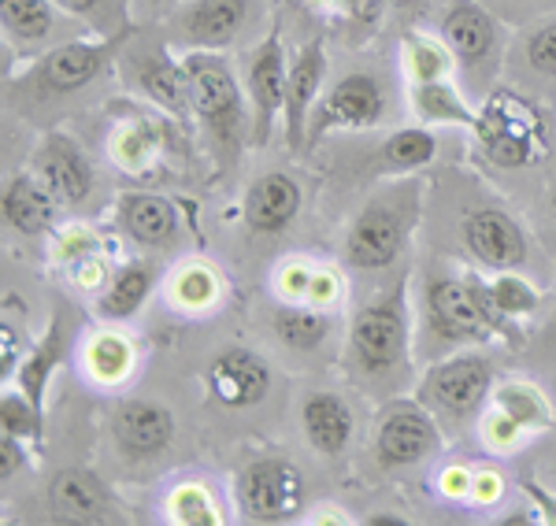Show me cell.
<instances>
[{
  "instance_id": "obj_1",
  "label": "cell",
  "mask_w": 556,
  "mask_h": 526,
  "mask_svg": "<svg viewBox=\"0 0 556 526\" xmlns=\"http://www.w3.org/2000/svg\"><path fill=\"white\" fill-rule=\"evenodd\" d=\"M186 75H190V104L193 119L212 141L219 159H238L245 133H253V112H249L245 86L238 82L235 67L223 52L197 49L186 52Z\"/></svg>"
},
{
  "instance_id": "obj_2",
  "label": "cell",
  "mask_w": 556,
  "mask_h": 526,
  "mask_svg": "<svg viewBox=\"0 0 556 526\" xmlns=\"http://www.w3.org/2000/svg\"><path fill=\"white\" fill-rule=\"evenodd\" d=\"M419 219V185H393L367 201L345 234V264L356 271H382L397 264Z\"/></svg>"
},
{
  "instance_id": "obj_3",
  "label": "cell",
  "mask_w": 556,
  "mask_h": 526,
  "mask_svg": "<svg viewBox=\"0 0 556 526\" xmlns=\"http://www.w3.org/2000/svg\"><path fill=\"white\" fill-rule=\"evenodd\" d=\"M134 34V23L127 30H115V34H101L97 41H86V38H75V41H64L56 49L41 52L26 75L20 78V86L26 89L30 97L38 101H60V97H75L83 93L104 75L108 67L119 60V52L127 49Z\"/></svg>"
},
{
  "instance_id": "obj_4",
  "label": "cell",
  "mask_w": 556,
  "mask_h": 526,
  "mask_svg": "<svg viewBox=\"0 0 556 526\" xmlns=\"http://www.w3.org/2000/svg\"><path fill=\"white\" fill-rule=\"evenodd\" d=\"M475 138L501 167H531L545 156L542 112L513 89H497L486 97L475 119Z\"/></svg>"
},
{
  "instance_id": "obj_5",
  "label": "cell",
  "mask_w": 556,
  "mask_h": 526,
  "mask_svg": "<svg viewBox=\"0 0 556 526\" xmlns=\"http://www.w3.org/2000/svg\"><path fill=\"white\" fill-rule=\"evenodd\" d=\"M349 360L364 379H382L408 360L405 282L356 311L353 326H349Z\"/></svg>"
},
{
  "instance_id": "obj_6",
  "label": "cell",
  "mask_w": 556,
  "mask_h": 526,
  "mask_svg": "<svg viewBox=\"0 0 556 526\" xmlns=\"http://www.w3.org/2000/svg\"><path fill=\"white\" fill-rule=\"evenodd\" d=\"M235 504L245 523H290L304 508V478L286 457H260L238 471Z\"/></svg>"
},
{
  "instance_id": "obj_7",
  "label": "cell",
  "mask_w": 556,
  "mask_h": 526,
  "mask_svg": "<svg viewBox=\"0 0 556 526\" xmlns=\"http://www.w3.org/2000/svg\"><path fill=\"white\" fill-rule=\"evenodd\" d=\"M438 34L450 44L464 82L475 86L490 75L501 56V23L482 0H450L438 20Z\"/></svg>"
},
{
  "instance_id": "obj_8",
  "label": "cell",
  "mask_w": 556,
  "mask_h": 526,
  "mask_svg": "<svg viewBox=\"0 0 556 526\" xmlns=\"http://www.w3.org/2000/svg\"><path fill=\"white\" fill-rule=\"evenodd\" d=\"M386 115V86L371 70H349L334 86L323 89L308 123V145L338 130H367Z\"/></svg>"
},
{
  "instance_id": "obj_9",
  "label": "cell",
  "mask_w": 556,
  "mask_h": 526,
  "mask_svg": "<svg viewBox=\"0 0 556 526\" xmlns=\"http://www.w3.org/2000/svg\"><path fill=\"white\" fill-rule=\"evenodd\" d=\"M375 460L386 471H401L412 463H424L442 449V431L430 419L424 400H393L379 412L375 423Z\"/></svg>"
},
{
  "instance_id": "obj_10",
  "label": "cell",
  "mask_w": 556,
  "mask_h": 526,
  "mask_svg": "<svg viewBox=\"0 0 556 526\" xmlns=\"http://www.w3.org/2000/svg\"><path fill=\"white\" fill-rule=\"evenodd\" d=\"M493 389V363L482 352H456L434 363L419 382V400L430 412L450 419H468L482 408Z\"/></svg>"
},
{
  "instance_id": "obj_11",
  "label": "cell",
  "mask_w": 556,
  "mask_h": 526,
  "mask_svg": "<svg viewBox=\"0 0 556 526\" xmlns=\"http://www.w3.org/2000/svg\"><path fill=\"white\" fill-rule=\"evenodd\" d=\"M286 78H290V60H286L282 49V30L271 26L264 34V41L249 52L245 60V75H241V86H245L249 97V112H253V145L264 149L271 141V130L278 123V115L286 108Z\"/></svg>"
},
{
  "instance_id": "obj_12",
  "label": "cell",
  "mask_w": 556,
  "mask_h": 526,
  "mask_svg": "<svg viewBox=\"0 0 556 526\" xmlns=\"http://www.w3.org/2000/svg\"><path fill=\"white\" fill-rule=\"evenodd\" d=\"M424 308H427V323L442 342L456 345H486L493 342L497 326L486 316L482 300L475 297L468 279H434L424 293Z\"/></svg>"
},
{
  "instance_id": "obj_13",
  "label": "cell",
  "mask_w": 556,
  "mask_h": 526,
  "mask_svg": "<svg viewBox=\"0 0 556 526\" xmlns=\"http://www.w3.org/2000/svg\"><path fill=\"white\" fill-rule=\"evenodd\" d=\"M256 0H186L172 12V41L186 52H227L253 20Z\"/></svg>"
},
{
  "instance_id": "obj_14",
  "label": "cell",
  "mask_w": 556,
  "mask_h": 526,
  "mask_svg": "<svg viewBox=\"0 0 556 526\" xmlns=\"http://www.w3.org/2000/svg\"><path fill=\"white\" fill-rule=\"evenodd\" d=\"M130 89H138L149 104H156L164 115L178 123H193L190 104V75H186V60H175L167 44H149V49H130L123 56Z\"/></svg>"
},
{
  "instance_id": "obj_15",
  "label": "cell",
  "mask_w": 556,
  "mask_h": 526,
  "mask_svg": "<svg viewBox=\"0 0 556 526\" xmlns=\"http://www.w3.org/2000/svg\"><path fill=\"white\" fill-rule=\"evenodd\" d=\"M71 26L86 30L78 20H71L67 12H60L52 0H0V30L4 41L12 44L20 56H34L56 49L71 38Z\"/></svg>"
},
{
  "instance_id": "obj_16",
  "label": "cell",
  "mask_w": 556,
  "mask_h": 526,
  "mask_svg": "<svg viewBox=\"0 0 556 526\" xmlns=\"http://www.w3.org/2000/svg\"><path fill=\"white\" fill-rule=\"evenodd\" d=\"M208 394L215 405L230 408V412H245V408L264 405L271 394V363L253 349H223L204 371Z\"/></svg>"
},
{
  "instance_id": "obj_17",
  "label": "cell",
  "mask_w": 556,
  "mask_h": 526,
  "mask_svg": "<svg viewBox=\"0 0 556 526\" xmlns=\"http://www.w3.org/2000/svg\"><path fill=\"white\" fill-rule=\"evenodd\" d=\"M460 238L468 253L490 271H516L527 264V234L523 227L501 208H468L460 219Z\"/></svg>"
},
{
  "instance_id": "obj_18",
  "label": "cell",
  "mask_w": 556,
  "mask_h": 526,
  "mask_svg": "<svg viewBox=\"0 0 556 526\" xmlns=\"http://www.w3.org/2000/svg\"><path fill=\"white\" fill-rule=\"evenodd\" d=\"M323 89H327V44H323V38H316L290 60V78H286L282 123H286V145L293 153L308 145V123Z\"/></svg>"
},
{
  "instance_id": "obj_19",
  "label": "cell",
  "mask_w": 556,
  "mask_h": 526,
  "mask_svg": "<svg viewBox=\"0 0 556 526\" xmlns=\"http://www.w3.org/2000/svg\"><path fill=\"white\" fill-rule=\"evenodd\" d=\"M34 171H38V178L49 185L60 204H83L93 193V164L83 153V145L60 130L41 138L38 156H34Z\"/></svg>"
},
{
  "instance_id": "obj_20",
  "label": "cell",
  "mask_w": 556,
  "mask_h": 526,
  "mask_svg": "<svg viewBox=\"0 0 556 526\" xmlns=\"http://www.w3.org/2000/svg\"><path fill=\"white\" fill-rule=\"evenodd\" d=\"M301 204H304V193H301V185L293 182L290 175H286V171H267L245 190L241 216H245V227L253 230V234L275 238V234H282V230L293 227Z\"/></svg>"
},
{
  "instance_id": "obj_21",
  "label": "cell",
  "mask_w": 556,
  "mask_h": 526,
  "mask_svg": "<svg viewBox=\"0 0 556 526\" xmlns=\"http://www.w3.org/2000/svg\"><path fill=\"white\" fill-rule=\"evenodd\" d=\"M112 434L127 457L149 460L172 445L175 438V415L156 400H127L119 412L112 415Z\"/></svg>"
},
{
  "instance_id": "obj_22",
  "label": "cell",
  "mask_w": 556,
  "mask_h": 526,
  "mask_svg": "<svg viewBox=\"0 0 556 526\" xmlns=\"http://www.w3.org/2000/svg\"><path fill=\"white\" fill-rule=\"evenodd\" d=\"M49 508H52V515L64 523H104V519H112L115 504L93 471L67 467V471H60V475H52Z\"/></svg>"
},
{
  "instance_id": "obj_23",
  "label": "cell",
  "mask_w": 556,
  "mask_h": 526,
  "mask_svg": "<svg viewBox=\"0 0 556 526\" xmlns=\"http://www.w3.org/2000/svg\"><path fill=\"white\" fill-rule=\"evenodd\" d=\"M67 356H71V319H67V311L60 308L56 316H52L49 330H45V337L26 352V360H20V368H15V386H20L38 408H45L52 374L64 368Z\"/></svg>"
},
{
  "instance_id": "obj_24",
  "label": "cell",
  "mask_w": 556,
  "mask_h": 526,
  "mask_svg": "<svg viewBox=\"0 0 556 526\" xmlns=\"http://www.w3.org/2000/svg\"><path fill=\"white\" fill-rule=\"evenodd\" d=\"M56 197L52 190L41 182L38 171H20L4 182V193H0V211H4V222L15 230V234H45L56 219Z\"/></svg>"
},
{
  "instance_id": "obj_25",
  "label": "cell",
  "mask_w": 556,
  "mask_h": 526,
  "mask_svg": "<svg viewBox=\"0 0 556 526\" xmlns=\"http://www.w3.org/2000/svg\"><path fill=\"white\" fill-rule=\"evenodd\" d=\"M301 431L304 441L319 452V457L334 460L342 457L353 441V412L338 394L330 389H319V394H308L301 405Z\"/></svg>"
},
{
  "instance_id": "obj_26",
  "label": "cell",
  "mask_w": 556,
  "mask_h": 526,
  "mask_svg": "<svg viewBox=\"0 0 556 526\" xmlns=\"http://www.w3.org/2000/svg\"><path fill=\"white\" fill-rule=\"evenodd\" d=\"M115 219H119L123 234L149 248L172 245L178 234L175 204L160 197V193H123L119 204H115Z\"/></svg>"
},
{
  "instance_id": "obj_27",
  "label": "cell",
  "mask_w": 556,
  "mask_h": 526,
  "mask_svg": "<svg viewBox=\"0 0 556 526\" xmlns=\"http://www.w3.org/2000/svg\"><path fill=\"white\" fill-rule=\"evenodd\" d=\"M412 112L427 127H468L475 130L479 112L468 104L464 89H456L450 78H434V82H412Z\"/></svg>"
},
{
  "instance_id": "obj_28",
  "label": "cell",
  "mask_w": 556,
  "mask_h": 526,
  "mask_svg": "<svg viewBox=\"0 0 556 526\" xmlns=\"http://www.w3.org/2000/svg\"><path fill=\"white\" fill-rule=\"evenodd\" d=\"M152 285H156V271H152V264L134 260V264L123 267V271L112 274V282H108L101 290V297H97V311H101V319H112V323L138 316L141 305L149 300Z\"/></svg>"
},
{
  "instance_id": "obj_29",
  "label": "cell",
  "mask_w": 556,
  "mask_h": 526,
  "mask_svg": "<svg viewBox=\"0 0 556 526\" xmlns=\"http://www.w3.org/2000/svg\"><path fill=\"white\" fill-rule=\"evenodd\" d=\"M434 156H438V138L430 127L393 130L379 149V164H382V171H390V175L419 171V167L434 164Z\"/></svg>"
},
{
  "instance_id": "obj_30",
  "label": "cell",
  "mask_w": 556,
  "mask_h": 526,
  "mask_svg": "<svg viewBox=\"0 0 556 526\" xmlns=\"http://www.w3.org/2000/svg\"><path fill=\"white\" fill-rule=\"evenodd\" d=\"M493 412L505 415L508 423H516L519 431H542L553 426V408L542 397V389L531 382H505L493 389Z\"/></svg>"
},
{
  "instance_id": "obj_31",
  "label": "cell",
  "mask_w": 556,
  "mask_h": 526,
  "mask_svg": "<svg viewBox=\"0 0 556 526\" xmlns=\"http://www.w3.org/2000/svg\"><path fill=\"white\" fill-rule=\"evenodd\" d=\"M275 334L282 345L298 352H316L323 342L330 337V316H323L316 308H278L271 319Z\"/></svg>"
},
{
  "instance_id": "obj_32",
  "label": "cell",
  "mask_w": 556,
  "mask_h": 526,
  "mask_svg": "<svg viewBox=\"0 0 556 526\" xmlns=\"http://www.w3.org/2000/svg\"><path fill=\"white\" fill-rule=\"evenodd\" d=\"M401 52H405V67H408L412 82H434V78H450V70L456 64L450 44L442 41V34H438V38H430V34H405Z\"/></svg>"
},
{
  "instance_id": "obj_33",
  "label": "cell",
  "mask_w": 556,
  "mask_h": 526,
  "mask_svg": "<svg viewBox=\"0 0 556 526\" xmlns=\"http://www.w3.org/2000/svg\"><path fill=\"white\" fill-rule=\"evenodd\" d=\"M60 12H67L71 20H78L86 30L93 34H115L130 26V0H52Z\"/></svg>"
},
{
  "instance_id": "obj_34",
  "label": "cell",
  "mask_w": 556,
  "mask_h": 526,
  "mask_svg": "<svg viewBox=\"0 0 556 526\" xmlns=\"http://www.w3.org/2000/svg\"><path fill=\"white\" fill-rule=\"evenodd\" d=\"M0 434L30 441L34 449H38L45 438V408L34 405L20 386L4 389V397H0Z\"/></svg>"
},
{
  "instance_id": "obj_35",
  "label": "cell",
  "mask_w": 556,
  "mask_h": 526,
  "mask_svg": "<svg viewBox=\"0 0 556 526\" xmlns=\"http://www.w3.org/2000/svg\"><path fill=\"white\" fill-rule=\"evenodd\" d=\"M486 293H490L493 308L508 319H527V316H534L538 305H542V297H538L534 285L527 279H519V274H513V271L493 274V279L486 282Z\"/></svg>"
},
{
  "instance_id": "obj_36",
  "label": "cell",
  "mask_w": 556,
  "mask_h": 526,
  "mask_svg": "<svg viewBox=\"0 0 556 526\" xmlns=\"http://www.w3.org/2000/svg\"><path fill=\"white\" fill-rule=\"evenodd\" d=\"M523 64L538 78H556V15L523 34Z\"/></svg>"
},
{
  "instance_id": "obj_37",
  "label": "cell",
  "mask_w": 556,
  "mask_h": 526,
  "mask_svg": "<svg viewBox=\"0 0 556 526\" xmlns=\"http://www.w3.org/2000/svg\"><path fill=\"white\" fill-rule=\"evenodd\" d=\"M172 519L182 526H215L219 512H215L212 493L201 483H186L172 493Z\"/></svg>"
},
{
  "instance_id": "obj_38",
  "label": "cell",
  "mask_w": 556,
  "mask_h": 526,
  "mask_svg": "<svg viewBox=\"0 0 556 526\" xmlns=\"http://www.w3.org/2000/svg\"><path fill=\"white\" fill-rule=\"evenodd\" d=\"M130 345L115 334H101L93 345H89V371L97 374L101 382H115L130 371Z\"/></svg>"
},
{
  "instance_id": "obj_39",
  "label": "cell",
  "mask_w": 556,
  "mask_h": 526,
  "mask_svg": "<svg viewBox=\"0 0 556 526\" xmlns=\"http://www.w3.org/2000/svg\"><path fill=\"white\" fill-rule=\"evenodd\" d=\"M156 138L160 133L156 127H149V119H130L127 127H119V133H115V156L127 167H141L152 156V149H156Z\"/></svg>"
},
{
  "instance_id": "obj_40",
  "label": "cell",
  "mask_w": 556,
  "mask_h": 526,
  "mask_svg": "<svg viewBox=\"0 0 556 526\" xmlns=\"http://www.w3.org/2000/svg\"><path fill=\"white\" fill-rule=\"evenodd\" d=\"M308 4L319 8V12H327V15H334V20L371 26L382 15L386 0H308Z\"/></svg>"
},
{
  "instance_id": "obj_41",
  "label": "cell",
  "mask_w": 556,
  "mask_h": 526,
  "mask_svg": "<svg viewBox=\"0 0 556 526\" xmlns=\"http://www.w3.org/2000/svg\"><path fill=\"white\" fill-rule=\"evenodd\" d=\"M175 297L182 300V305H208V300L215 297L212 274L204 271V267H186L175 282Z\"/></svg>"
},
{
  "instance_id": "obj_42",
  "label": "cell",
  "mask_w": 556,
  "mask_h": 526,
  "mask_svg": "<svg viewBox=\"0 0 556 526\" xmlns=\"http://www.w3.org/2000/svg\"><path fill=\"white\" fill-rule=\"evenodd\" d=\"M0 475L12 478L15 471H23L26 463V449H23V438H12V434H0Z\"/></svg>"
},
{
  "instance_id": "obj_43",
  "label": "cell",
  "mask_w": 556,
  "mask_h": 526,
  "mask_svg": "<svg viewBox=\"0 0 556 526\" xmlns=\"http://www.w3.org/2000/svg\"><path fill=\"white\" fill-rule=\"evenodd\" d=\"M519 486H523V493L534 501V508H538V519H545L549 526H556V497L549 493V489H542L538 483H531V478H523V483H519Z\"/></svg>"
},
{
  "instance_id": "obj_44",
  "label": "cell",
  "mask_w": 556,
  "mask_h": 526,
  "mask_svg": "<svg viewBox=\"0 0 556 526\" xmlns=\"http://www.w3.org/2000/svg\"><path fill=\"white\" fill-rule=\"evenodd\" d=\"M519 434H523V431H519L516 423H508L505 415L493 412V415L486 419V441H493L497 449H508V445H513V441L519 438Z\"/></svg>"
},
{
  "instance_id": "obj_45",
  "label": "cell",
  "mask_w": 556,
  "mask_h": 526,
  "mask_svg": "<svg viewBox=\"0 0 556 526\" xmlns=\"http://www.w3.org/2000/svg\"><path fill=\"white\" fill-rule=\"evenodd\" d=\"M172 8H182V0H130V12L141 15H160V12H172Z\"/></svg>"
},
{
  "instance_id": "obj_46",
  "label": "cell",
  "mask_w": 556,
  "mask_h": 526,
  "mask_svg": "<svg viewBox=\"0 0 556 526\" xmlns=\"http://www.w3.org/2000/svg\"><path fill=\"white\" fill-rule=\"evenodd\" d=\"M445 483H442V489H445V493H450V497H460V493H468V489L475 486L471 483V478H468V471H445Z\"/></svg>"
},
{
  "instance_id": "obj_47",
  "label": "cell",
  "mask_w": 556,
  "mask_h": 526,
  "mask_svg": "<svg viewBox=\"0 0 556 526\" xmlns=\"http://www.w3.org/2000/svg\"><path fill=\"white\" fill-rule=\"evenodd\" d=\"M334 279L330 274H323V271H316V279H312V293H308V300H334Z\"/></svg>"
},
{
  "instance_id": "obj_48",
  "label": "cell",
  "mask_w": 556,
  "mask_h": 526,
  "mask_svg": "<svg viewBox=\"0 0 556 526\" xmlns=\"http://www.w3.org/2000/svg\"><path fill=\"white\" fill-rule=\"evenodd\" d=\"M475 489H479V501H493V497L501 493V483H497V475H479V478H471Z\"/></svg>"
},
{
  "instance_id": "obj_49",
  "label": "cell",
  "mask_w": 556,
  "mask_h": 526,
  "mask_svg": "<svg viewBox=\"0 0 556 526\" xmlns=\"http://www.w3.org/2000/svg\"><path fill=\"white\" fill-rule=\"evenodd\" d=\"M549 204H553V216H556V182H553V190H549Z\"/></svg>"
},
{
  "instance_id": "obj_50",
  "label": "cell",
  "mask_w": 556,
  "mask_h": 526,
  "mask_svg": "<svg viewBox=\"0 0 556 526\" xmlns=\"http://www.w3.org/2000/svg\"><path fill=\"white\" fill-rule=\"evenodd\" d=\"M386 4H397V8H405V4H412V0H386Z\"/></svg>"
}]
</instances>
